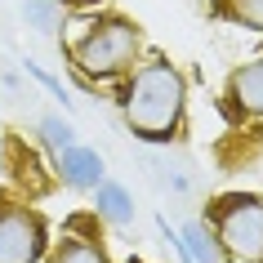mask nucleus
<instances>
[{"label":"nucleus","instance_id":"4468645a","mask_svg":"<svg viewBox=\"0 0 263 263\" xmlns=\"http://www.w3.org/2000/svg\"><path fill=\"white\" fill-rule=\"evenodd\" d=\"M134 263H143V259H134Z\"/></svg>","mask_w":263,"mask_h":263},{"label":"nucleus","instance_id":"423d86ee","mask_svg":"<svg viewBox=\"0 0 263 263\" xmlns=\"http://www.w3.org/2000/svg\"><path fill=\"white\" fill-rule=\"evenodd\" d=\"M54 170H58V179L67 183V187H76V192H94L98 183H103V174H107L103 156H98L94 147H85V143L58 147L54 152Z\"/></svg>","mask_w":263,"mask_h":263},{"label":"nucleus","instance_id":"f8f14e48","mask_svg":"<svg viewBox=\"0 0 263 263\" xmlns=\"http://www.w3.org/2000/svg\"><path fill=\"white\" fill-rule=\"evenodd\" d=\"M23 71H27V76H36V81H41L45 89H49V94H54L58 103H63V107L71 111V94H67V89H63V81H58V76H49V71H45L41 63H31V58H27V63H23Z\"/></svg>","mask_w":263,"mask_h":263},{"label":"nucleus","instance_id":"7ed1b4c3","mask_svg":"<svg viewBox=\"0 0 263 263\" xmlns=\"http://www.w3.org/2000/svg\"><path fill=\"white\" fill-rule=\"evenodd\" d=\"M205 223L219 241L223 263H263V196L254 192L219 196L210 205Z\"/></svg>","mask_w":263,"mask_h":263},{"label":"nucleus","instance_id":"0eeeda50","mask_svg":"<svg viewBox=\"0 0 263 263\" xmlns=\"http://www.w3.org/2000/svg\"><path fill=\"white\" fill-rule=\"evenodd\" d=\"M174 250L183 254V263H223L219 241H214L205 219H192V223H183V228H174Z\"/></svg>","mask_w":263,"mask_h":263},{"label":"nucleus","instance_id":"9b49d317","mask_svg":"<svg viewBox=\"0 0 263 263\" xmlns=\"http://www.w3.org/2000/svg\"><path fill=\"white\" fill-rule=\"evenodd\" d=\"M219 9L246 27H259L263 31V0H219Z\"/></svg>","mask_w":263,"mask_h":263},{"label":"nucleus","instance_id":"f03ea898","mask_svg":"<svg viewBox=\"0 0 263 263\" xmlns=\"http://www.w3.org/2000/svg\"><path fill=\"white\" fill-rule=\"evenodd\" d=\"M143 49V36L129 18H116V14H103L94 23H85V31L76 41H67V54L76 63L85 81H116L134 67V58Z\"/></svg>","mask_w":263,"mask_h":263},{"label":"nucleus","instance_id":"f257e3e1","mask_svg":"<svg viewBox=\"0 0 263 263\" xmlns=\"http://www.w3.org/2000/svg\"><path fill=\"white\" fill-rule=\"evenodd\" d=\"M121 116L129 134L143 143H170L183 129V111H187V81L165 54H152L147 63L129 67L121 85Z\"/></svg>","mask_w":263,"mask_h":263},{"label":"nucleus","instance_id":"9d476101","mask_svg":"<svg viewBox=\"0 0 263 263\" xmlns=\"http://www.w3.org/2000/svg\"><path fill=\"white\" fill-rule=\"evenodd\" d=\"M41 139L49 152H58V147H67V143H76V129H71L67 116H41Z\"/></svg>","mask_w":263,"mask_h":263},{"label":"nucleus","instance_id":"1a4fd4ad","mask_svg":"<svg viewBox=\"0 0 263 263\" xmlns=\"http://www.w3.org/2000/svg\"><path fill=\"white\" fill-rule=\"evenodd\" d=\"M49 263H111V259L98 246V236H76V228H67V236L49 250Z\"/></svg>","mask_w":263,"mask_h":263},{"label":"nucleus","instance_id":"2eb2a0df","mask_svg":"<svg viewBox=\"0 0 263 263\" xmlns=\"http://www.w3.org/2000/svg\"><path fill=\"white\" fill-rule=\"evenodd\" d=\"M18 5H23V0H18Z\"/></svg>","mask_w":263,"mask_h":263},{"label":"nucleus","instance_id":"6e6552de","mask_svg":"<svg viewBox=\"0 0 263 263\" xmlns=\"http://www.w3.org/2000/svg\"><path fill=\"white\" fill-rule=\"evenodd\" d=\"M94 219H107L111 228H129L134 223V201L125 192L121 183H98L94 187Z\"/></svg>","mask_w":263,"mask_h":263},{"label":"nucleus","instance_id":"39448f33","mask_svg":"<svg viewBox=\"0 0 263 263\" xmlns=\"http://www.w3.org/2000/svg\"><path fill=\"white\" fill-rule=\"evenodd\" d=\"M223 111L228 121L259 134L263 139V54L254 63H241V67L228 76V89H223Z\"/></svg>","mask_w":263,"mask_h":263},{"label":"nucleus","instance_id":"ddd939ff","mask_svg":"<svg viewBox=\"0 0 263 263\" xmlns=\"http://www.w3.org/2000/svg\"><path fill=\"white\" fill-rule=\"evenodd\" d=\"M58 5H71V9H81V5H94V0H58Z\"/></svg>","mask_w":263,"mask_h":263},{"label":"nucleus","instance_id":"20e7f679","mask_svg":"<svg viewBox=\"0 0 263 263\" xmlns=\"http://www.w3.org/2000/svg\"><path fill=\"white\" fill-rule=\"evenodd\" d=\"M49 250L45 219L27 201L0 192V263H41Z\"/></svg>","mask_w":263,"mask_h":263}]
</instances>
